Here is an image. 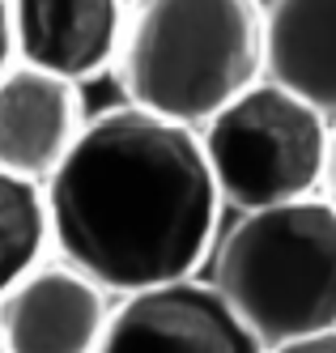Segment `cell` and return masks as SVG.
<instances>
[{
	"label": "cell",
	"mask_w": 336,
	"mask_h": 353,
	"mask_svg": "<svg viewBox=\"0 0 336 353\" xmlns=\"http://www.w3.org/2000/svg\"><path fill=\"white\" fill-rule=\"evenodd\" d=\"M47 205L56 256L119 298L200 276L230 209L196 123L132 103L86 123Z\"/></svg>",
	"instance_id": "obj_1"
},
{
	"label": "cell",
	"mask_w": 336,
	"mask_h": 353,
	"mask_svg": "<svg viewBox=\"0 0 336 353\" xmlns=\"http://www.w3.org/2000/svg\"><path fill=\"white\" fill-rule=\"evenodd\" d=\"M47 256H56L47 183L21 179L0 166V298Z\"/></svg>",
	"instance_id": "obj_10"
},
{
	"label": "cell",
	"mask_w": 336,
	"mask_h": 353,
	"mask_svg": "<svg viewBox=\"0 0 336 353\" xmlns=\"http://www.w3.org/2000/svg\"><path fill=\"white\" fill-rule=\"evenodd\" d=\"M260 77L264 0H128L115 81L132 107L200 128Z\"/></svg>",
	"instance_id": "obj_2"
},
{
	"label": "cell",
	"mask_w": 336,
	"mask_h": 353,
	"mask_svg": "<svg viewBox=\"0 0 336 353\" xmlns=\"http://www.w3.org/2000/svg\"><path fill=\"white\" fill-rule=\"evenodd\" d=\"M324 192L336 200V119H332V158H328V183H324Z\"/></svg>",
	"instance_id": "obj_13"
},
{
	"label": "cell",
	"mask_w": 336,
	"mask_h": 353,
	"mask_svg": "<svg viewBox=\"0 0 336 353\" xmlns=\"http://www.w3.org/2000/svg\"><path fill=\"white\" fill-rule=\"evenodd\" d=\"M119 294L64 256H47L0 298L9 353H98Z\"/></svg>",
	"instance_id": "obj_6"
},
{
	"label": "cell",
	"mask_w": 336,
	"mask_h": 353,
	"mask_svg": "<svg viewBox=\"0 0 336 353\" xmlns=\"http://www.w3.org/2000/svg\"><path fill=\"white\" fill-rule=\"evenodd\" d=\"M0 353H9V349H5V332H0Z\"/></svg>",
	"instance_id": "obj_14"
},
{
	"label": "cell",
	"mask_w": 336,
	"mask_h": 353,
	"mask_svg": "<svg viewBox=\"0 0 336 353\" xmlns=\"http://www.w3.org/2000/svg\"><path fill=\"white\" fill-rule=\"evenodd\" d=\"M200 137L235 213L315 196L328 183L332 115L273 77L247 85L200 123Z\"/></svg>",
	"instance_id": "obj_4"
},
{
	"label": "cell",
	"mask_w": 336,
	"mask_h": 353,
	"mask_svg": "<svg viewBox=\"0 0 336 353\" xmlns=\"http://www.w3.org/2000/svg\"><path fill=\"white\" fill-rule=\"evenodd\" d=\"M209 281L268 349L336 327V200L328 192L239 213Z\"/></svg>",
	"instance_id": "obj_3"
},
{
	"label": "cell",
	"mask_w": 336,
	"mask_h": 353,
	"mask_svg": "<svg viewBox=\"0 0 336 353\" xmlns=\"http://www.w3.org/2000/svg\"><path fill=\"white\" fill-rule=\"evenodd\" d=\"M21 60V47H17V9L13 0H0V72L13 68Z\"/></svg>",
	"instance_id": "obj_11"
},
{
	"label": "cell",
	"mask_w": 336,
	"mask_h": 353,
	"mask_svg": "<svg viewBox=\"0 0 336 353\" xmlns=\"http://www.w3.org/2000/svg\"><path fill=\"white\" fill-rule=\"evenodd\" d=\"M98 353H268V345L213 281L188 276L123 294Z\"/></svg>",
	"instance_id": "obj_5"
},
{
	"label": "cell",
	"mask_w": 336,
	"mask_h": 353,
	"mask_svg": "<svg viewBox=\"0 0 336 353\" xmlns=\"http://www.w3.org/2000/svg\"><path fill=\"white\" fill-rule=\"evenodd\" d=\"M81 81L17 60L0 72V166L34 183H51L86 132Z\"/></svg>",
	"instance_id": "obj_7"
},
{
	"label": "cell",
	"mask_w": 336,
	"mask_h": 353,
	"mask_svg": "<svg viewBox=\"0 0 336 353\" xmlns=\"http://www.w3.org/2000/svg\"><path fill=\"white\" fill-rule=\"evenodd\" d=\"M13 9L21 60L81 85L115 72L128 0H13Z\"/></svg>",
	"instance_id": "obj_8"
},
{
	"label": "cell",
	"mask_w": 336,
	"mask_h": 353,
	"mask_svg": "<svg viewBox=\"0 0 336 353\" xmlns=\"http://www.w3.org/2000/svg\"><path fill=\"white\" fill-rule=\"evenodd\" d=\"M268 353H336V327H328V332H311V336H298V341H286V345H273Z\"/></svg>",
	"instance_id": "obj_12"
},
{
	"label": "cell",
	"mask_w": 336,
	"mask_h": 353,
	"mask_svg": "<svg viewBox=\"0 0 336 353\" xmlns=\"http://www.w3.org/2000/svg\"><path fill=\"white\" fill-rule=\"evenodd\" d=\"M268 77L336 119V0H264Z\"/></svg>",
	"instance_id": "obj_9"
}]
</instances>
